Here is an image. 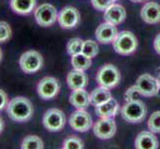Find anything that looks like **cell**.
Returning <instances> with one entry per match:
<instances>
[{
    "label": "cell",
    "mask_w": 160,
    "mask_h": 149,
    "mask_svg": "<svg viewBox=\"0 0 160 149\" xmlns=\"http://www.w3.org/2000/svg\"><path fill=\"white\" fill-rule=\"evenodd\" d=\"M80 12L73 6L64 7L58 15V22L63 29H73L80 23Z\"/></svg>",
    "instance_id": "7c38bea8"
},
{
    "label": "cell",
    "mask_w": 160,
    "mask_h": 149,
    "mask_svg": "<svg viewBox=\"0 0 160 149\" xmlns=\"http://www.w3.org/2000/svg\"><path fill=\"white\" fill-rule=\"evenodd\" d=\"M64 149H82L84 142L78 136H68L63 142Z\"/></svg>",
    "instance_id": "484cf974"
},
{
    "label": "cell",
    "mask_w": 160,
    "mask_h": 149,
    "mask_svg": "<svg viewBox=\"0 0 160 149\" xmlns=\"http://www.w3.org/2000/svg\"><path fill=\"white\" fill-rule=\"evenodd\" d=\"M70 102L77 109H86L91 103V96L84 89L75 90L70 96Z\"/></svg>",
    "instance_id": "ac0fdd59"
},
{
    "label": "cell",
    "mask_w": 160,
    "mask_h": 149,
    "mask_svg": "<svg viewBox=\"0 0 160 149\" xmlns=\"http://www.w3.org/2000/svg\"><path fill=\"white\" fill-rule=\"evenodd\" d=\"M97 82L101 87L108 90L113 89L120 82V73L118 69L112 64H107L98 70L97 74Z\"/></svg>",
    "instance_id": "277c9868"
},
{
    "label": "cell",
    "mask_w": 160,
    "mask_h": 149,
    "mask_svg": "<svg viewBox=\"0 0 160 149\" xmlns=\"http://www.w3.org/2000/svg\"><path fill=\"white\" fill-rule=\"evenodd\" d=\"M138 42L135 35L129 31H121L113 41L114 51L122 56H128L135 52Z\"/></svg>",
    "instance_id": "3957f363"
},
{
    "label": "cell",
    "mask_w": 160,
    "mask_h": 149,
    "mask_svg": "<svg viewBox=\"0 0 160 149\" xmlns=\"http://www.w3.org/2000/svg\"><path fill=\"white\" fill-rule=\"evenodd\" d=\"M7 114L10 119L16 122H26L31 119L34 108L30 99L25 97H16L8 102Z\"/></svg>",
    "instance_id": "6da1fadb"
},
{
    "label": "cell",
    "mask_w": 160,
    "mask_h": 149,
    "mask_svg": "<svg viewBox=\"0 0 160 149\" xmlns=\"http://www.w3.org/2000/svg\"><path fill=\"white\" fill-rule=\"evenodd\" d=\"M66 124V115L59 108H50L43 117V125L51 132L61 131Z\"/></svg>",
    "instance_id": "8992f818"
},
{
    "label": "cell",
    "mask_w": 160,
    "mask_h": 149,
    "mask_svg": "<svg viewBox=\"0 0 160 149\" xmlns=\"http://www.w3.org/2000/svg\"><path fill=\"white\" fill-rule=\"evenodd\" d=\"M67 84L70 89L73 91L85 89L88 86V77L84 73V71H71L67 77Z\"/></svg>",
    "instance_id": "e0dca14e"
},
{
    "label": "cell",
    "mask_w": 160,
    "mask_h": 149,
    "mask_svg": "<svg viewBox=\"0 0 160 149\" xmlns=\"http://www.w3.org/2000/svg\"><path fill=\"white\" fill-rule=\"evenodd\" d=\"M36 0H10V7L19 15H28L36 7Z\"/></svg>",
    "instance_id": "d6986e66"
},
{
    "label": "cell",
    "mask_w": 160,
    "mask_h": 149,
    "mask_svg": "<svg viewBox=\"0 0 160 149\" xmlns=\"http://www.w3.org/2000/svg\"><path fill=\"white\" fill-rule=\"evenodd\" d=\"M120 113L122 118L128 122L138 123L145 118L147 108L142 101L136 99L133 102H126V103L121 107Z\"/></svg>",
    "instance_id": "7a4b0ae2"
},
{
    "label": "cell",
    "mask_w": 160,
    "mask_h": 149,
    "mask_svg": "<svg viewBox=\"0 0 160 149\" xmlns=\"http://www.w3.org/2000/svg\"><path fill=\"white\" fill-rule=\"evenodd\" d=\"M118 103L114 98H110L98 107H96V113L100 117H113L118 112Z\"/></svg>",
    "instance_id": "ffe728a7"
},
{
    "label": "cell",
    "mask_w": 160,
    "mask_h": 149,
    "mask_svg": "<svg viewBox=\"0 0 160 149\" xmlns=\"http://www.w3.org/2000/svg\"><path fill=\"white\" fill-rule=\"evenodd\" d=\"M72 65L75 70H79V71H86L88 70L92 65V61L91 58L87 57L86 55L82 53L75 55V56H72Z\"/></svg>",
    "instance_id": "7402d4cb"
},
{
    "label": "cell",
    "mask_w": 160,
    "mask_h": 149,
    "mask_svg": "<svg viewBox=\"0 0 160 149\" xmlns=\"http://www.w3.org/2000/svg\"><path fill=\"white\" fill-rule=\"evenodd\" d=\"M43 63L42 55L35 50L23 53L19 59V66L25 74H33L40 71L43 67Z\"/></svg>",
    "instance_id": "5b68a950"
},
{
    "label": "cell",
    "mask_w": 160,
    "mask_h": 149,
    "mask_svg": "<svg viewBox=\"0 0 160 149\" xmlns=\"http://www.w3.org/2000/svg\"><path fill=\"white\" fill-rule=\"evenodd\" d=\"M8 97H7V93L5 92L3 90L0 89V110L4 109L5 107H7L8 104Z\"/></svg>",
    "instance_id": "4dcf8cb0"
},
{
    "label": "cell",
    "mask_w": 160,
    "mask_h": 149,
    "mask_svg": "<svg viewBox=\"0 0 160 149\" xmlns=\"http://www.w3.org/2000/svg\"><path fill=\"white\" fill-rule=\"evenodd\" d=\"M157 82H158V85L160 87V73L158 74V77H157Z\"/></svg>",
    "instance_id": "e575fe53"
},
{
    "label": "cell",
    "mask_w": 160,
    "mask_h": 149,
    "mask_svg": "<svg viewBox=\"0 0 160 149\" xmlns=\"http://www.w3.org/2000/svg\"><path fill=\"white\" fill-rule=\"evenodd\" d=\"M22 149H42L44 148V143L42 139L37 135L26 136L21 143Z\"/></svg>",
    "instance_id": "603a6c76"
},
{
    "label": "cell",
    "mask_w": 160,
    "mask_h": 149,
    "mask_svg": "<svg viewBox=\"0 0 160 149\" xmlns=\"http://www.w3.org/2000/svg\"><path fill=\"white\" fill-rule=\"evenodd\" d=\"M35 19L42 27H50L58 20L57 9L52 4L44 3L35 10Z\"/></svg>",
    "instance_id": "52a82bcc"
},
{
    "label": "cell",
    "mask_w": 160,
    "mask_h": 149,
    "mask_svg": "<svg viewBox=\"0 0 160 149\" xmlns=\"http://www.w3.org/2000/svg\"><path fill=\"white\" fill-rule=\"evenodd\" d=\"M112 1H117V0H112Z\"/></svg>",
    "instance_id": "8d00e7d4"
},
{
    "label": "cell",
    "mask_w": 160,
    "mask_h": 149,
    "mask_svg": "<svg viewBox=\"0 0 160 149\" xmlns=\"http://www.w3.org/2000/svg\"><path fill=\"white\" fill-rule=\"evenodd\" d=\"M135 86L137 87V89H138L140 95L147 97L158 95L159 90H160L157 79L153 78L149 74L141 75L139 78L137 79Z\"/></svg>",
    "instance_id": "ba28073f"
},
{
    "label": "cell",
    "mask_w": 160,
    "mask_h": 149,
    "mask_svg": "<svg viewBox=\"0 0 160 149\" xmlns=\"http://www.w3.org/2000/svg\"><path fill=\"white\" fill-rule=\"evenodd\" d=\"M12 34L10 25L5 21H0V43L7 42Z\"/></svg>",
    "instance_id": "83f0119b"
},
{
    "label": "cell",
    "mask_w": 160,
    "mask_h": 149,
    "mask_svg": "<svg viewBox=\"0 0 160 149\" xmlns=\"http://www.w3.org/2000/svg\"><path fill=\"white\" fill-rule=\"evenodd\" d=\"M154 49L158 55H160V33L156 36L155 40H154Z\"/></svg>",
    "instance_id": "1f68e13d"
},
{
    "label": "cell",
    "mask_w": 160,
    "mask_h": 149,
    "mask_svg": "<svg viewBox=\"0 0 160 149\" xmlns=\"http://www.w3.org/2000/svg\"><path fill=\"white\" fill-rule=\"evenodd\" d=\"M112 0H92V6L100 11H106L112 4Z\"/></svg>",
    "instance_id": "f546056e"
},
{
    "label": "cell",
    "mask_w": 160,
    "mask_h": 149,
    "mask_svg": "<svg viewBox=\"0 0 160 149\" xmlns=\"http://www.w3.org/2000/svg\"><path fill=\"white\" fill-rule=\"evenodd\" d=\"M82 46H84V41L80 38H74V39H71L67 44V52L71 57L81 54L82 51Z\"/></svg>",
    "instance_id": "cb8c5ba5"
},
{
    "label": "cell",
    "mask_w": 160,
    "mask_h": 149,
    "mask_svg": "<svg viewBox=\"0 0 160 149\" xmlns=\"http://www.w3.org/2000/svg\"><path fill=\"white\" fill-rule=\"evenodd\" d=\"M148 128L154 133H160V110L151 114L148 119Z\"/></svg>",
    "instance_id": "4316f807"
},
{
    "label": "cell",
    "mask_w": 160,
    "mask_h": 149,
    "mask_svg": "<svg viewBox=\"0 0 160 149\" xmlns=\"http://www.w3.org/2000/svg\"><path fill=\"white\" fill-rule=\"evenodd\" d=\"M1 60H2V51H1V49H0V62H1Z\"/></svg>",
    "instance_id": "d590c367"
},
{
    "label": "cell",
    "mask_w": 160,
    "mask_h": 149,
    "mask_svg": "<svg viewBox=\"0 0 160 149\" xmlns=\"http://www.w3.org/2000/svg\"><path fill=\"white\" fill-rule=\"evenodd\" d=\"M141 18L148 24H157L160 22V5L156 2H148L141 9Z\"/></svg>",
    "instance_id": "9a60e30c"
},
{
    "label": "cell",
    "mask_w": 160,
    "mask_h": 149,
    "mask_svg": "<svg viewBox=\"0 0 160 149\" xmlns=\"http://www.w3.org/2000/svg\"><path fill=\"white\" fill-rule=\"evenodd\" d=\"M118 34V32L115 25L108 23V22L101 24L96 30L97 40L102 44H108L113 42Z\"/></svg>",
    "instance_id": "5bb4252c"
},
{
    "label": "cell",
    "mask_w": 160,
    "mask_h": 149,
    "mask_svg": "<svg viewBox=\"0 0 160 149\" xmlns=\"http://www.w3.org/2000/svg\"><path fill=\"white\" fill-rule=\"evenodd\" d=\"M3 128H4V121H3L2 117H0V134L2 133V131H3Z\"/></svg>",
    "instance_id": "d6a6232c"
},
{
    "label": "cell",
    "mask_w": 160,
    "mask_h": 149,
    "mask_svg": "<svg viewBox=\"0 0 160 149\" xmlns=\"http://www.w3.org/2000/svg\"><path fill=\"white\" fill-rule=\"evenodd\" d=\"M125 17H126V11L124 7H122L119 4H113V3L104 11V15H103L104 21L115 26L122 23Z\"/></svg>",
    "instance_id": "4fadbf2b"
},
{
    "label": "cell",
    "mask_w": 160,
    "mask_h": 149,
    "mask_svg": "<svg viewBox=\"0 0 160 149\" xmlns=\"http://www.w3.org/2000/svg\"><path fill=\"white\" fill-rule=\"evenodd\" d=\"M82 53L91 59L95 58L98 54V46L97 42L92 41V40L84 41V46H82Z\"/></svg>",
    "instance_id": "d4e9b609"
},
{
    "label": "cell",
    "mask_w": 160,
    "mask_h": 149,
    "mask_svg": "<svg viewBox=\"0 0 160 149\" xmlns=\"http://www.w3.org/2000/svg\"><path fill=\"white\" fill-rule=\"evenodd\" d=\"M90 96H91V103L93 107L101 106L103 102H106L108 99L112 98V93H110V92L103 87H97L96 90L92 91V92Z\"/></svg>",
    "instance_id": "44dd1931"
},
{
    "label": "cell",
    "mask_w": 160,
    "mask_h": 149,
    "mask_svg": "<svg viewBox=\"0 0 160 149\" xmlns=\"http://www.w3.org/2000/svg\"><path fill=\"white\" fill-rule=\"evenodd\" d=\"M131 2H134V3H141V2H144L146 0H130Z\"/></svg>",
    "instance_id": "836d02e7"
},
{
    "label": "cell",
    "mask_w": 160,
    "mask_h": 149,
    "mask_svg": "<svg viewBox=\"0 0 160 149\" xmlns=\"http://www.w3.org/2000/svg\"><path fill=\"white\" fill-rule=\"evenodd\" d=\"M159 142L152 131H142L135 139V148L138 149H157Z\"/></svg>",
    "instance_id": "2e32d148"
},
{
    "label": "cell",
    "mask_w": 160,
    "mask_h": 149,
    "mask_svg": "<svg viewBox=\"0 0 160 149\" xmlns=\"http://www.w3.org/2000/svg\"><path fill=\"white\" fill-rule=\"evenodd\" d=\"M140 96V92L137 89V87L134 85L130 87L129 89L125 92L124 93V98H125V102H133L138 99V97Z\"/></svg>",
    "instance_id": "f1b7e54d"
},
{
    "label": "cell",
    "mask_w": 160,
    "mask_h": 149,
    "mask_svg": "<svg viewBox=\"0 0 160 149\" xmlns=\"http://www.w3.org/2000/svg\"><path fill=\"white\" fill-rule=\"evenodd\" d=\"M69 122L71 127L76 131L86 132L92 125V118L85 109H77L71 114Z\"/></svg>",
    "instance_id": "9c48e42d"
},
{
    "label": "cell",
    "mask_w": 160,
    "mask_h": 149,
    "mask_svg": "<svg viewBox=\"0 0 160 149\" xmlns=\"http://www.w3.org/2000/svg\"><path fill=\"white\" fill-rule=\"evenodd\" d=\"M60 91V85L56 78L45 77L37 86V92L43 99H52L56 97Z\"/></svg>",
    "instance_id": "30bf717a"
},
{
    "label": "cell",
    "mask_w": 160,
    "mask_h": 149,
    "mask_svg": "<svg viewBox=\"0 0 160 149\" xmlns=\"http://www.w3.org/2000/svg\"><path fill=\"white\" fill-rule=\"evenodd\" d=\"M117 125L112 117H101L93 124V133L100 139H109L115 134Z\"/></svg>",
    "instance_id": "8fae6325"
}]
</instances>
